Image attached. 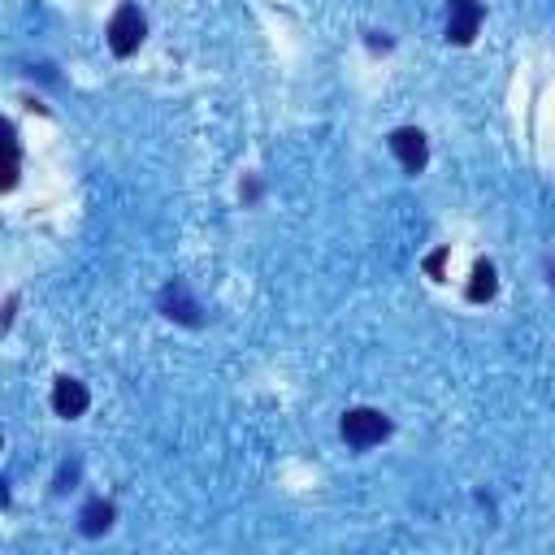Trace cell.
Returning a JSON list of instances; mask_svg holds the SVG:
<instances>
[{"label": "cell", "instance_id": "cell-1", "mask_svg": "<svg viewBox=\"0 0 555 555\" xmlns=\"http://www.w3.org/2000/svg\"><path fill=\"white\" fill-rule=\"evenodd\" d=\"M338 434L351 451H369L382 438H390V416L382 408H347L343 421H338Z\"/></svg>", "mask_w": 555, "mask_h": 555}, {"label": "cell", "instance_id": "cell-2", "mask_svg": "<svg viewBox=\"0 0 555 555\" xmlns=\"http://www.w3.org/2000/svg\"><path fill=\"white\" fill-rule=\"evenodd\" d=\"M143 35H147V17L139 13V4L121 0L117 13L108 17V48H113V56H134Z\"/></svg>", "mask_w": 555, "mask_h": 555}, {"label": "cell", "instance_id": "cell-3", "mask_svg": "<svg viewBox=\"0 0 555 555\" xmlns=\"http://www.w3.org/2000/svg\"><path fill=\"white\" fill-rule=\"evenodd\" d=\"M390 152H395V160L403 165V173H421L425 165H429V143H425V130H416V126H395L390 130Z\"/></svg>", "mask_w": 555, "mask_h": 555}, {"label": "cell", "instance_id": "cell-4", "mask_svg": "<svg viewBox=\"0 0 555 555\" xmlns=\"http://www.w3.org/2000/svg\"><path fill=\"white\" fill-rule=\"evenodd\" d=\"M481 17H486L481 0H447V43L468 48L481 30Z\"/></svg>", "mask_w": 555, "mask_h": 555}, {"label": "cell", "instance_id": "cell-5", "mask_svg": "<svg viewBox=\"0 0 555 555\" xmlns=\"http://www.w3.org/2000/svg\"><path fill=\"white\" fill-rule=\"evenodd\" d=\"M156 304H160V312H165L169 321H178V325H191V330H195V325H204V308L195 304V295H191V291H186V282H178V278L160 286Z\"/></svg>", "mask_w": 555, "mask_h": 555}, {"label": "cell", "instance_id": "cell-6", "mask_svg": "<svg viewBox=\"0 0 555 555\" xmlns=\"http://www.w3.org/2000/svg\"><path fill=\"white\" fill-rule=\"evenodd\" d=\"M87 403H91V395H87V386H82L78 377H56V382H52V412H56V416L74 421V416L87 412Z\"/></svg>", "mask_w": 555, "mask_h": 555}, {"label": "cell", "instance_id": "cell-7", "mask_svg": "<svg viewBox=\"0 0 555 555\" xmlns=\"http://www.w3.org/2000/svg\"><path fill=\"white\" fill-rule=\"evenodd\" d=\"M113 520H117V507H113L108 499H91V503H82V512H78V533H82V538H104V533L113 529Z\"/></svg>", "mask_w": 555, "mask_h": 555}, {"label": "cell", "instance_id": "cell-8", "mask_svg": "<svg viewBox=\"0 0 555 555\" xmlns=\"http://www.w3.org/2000/svg\"><path fill=\"white\" fill-rule=\"evenodd\" d=\"M494 291H499V273H494V264L490 260H477L473 264V282H468V299L473 304H486V299H494Z\"/></svg>", "mask_w": 555, "mask_h": 555}, {"label": "cell", "instance_id": "cell-9", "mask_svg": "<svg viewBox=\"0 0 555 555\" xmlns=\"http://www.w3.org/2000/svg\"><path fill=\"white\" fill-rule=\"evenodd\" d=\"M78 473H82V464H78V460H65V464L56 468V477H52V494H65V490H74Z\"/></svg>", "mask_w": 555, "mask_h": 555}, {"label": "cell", "instance_id": "cell-10", "mask_svg": "<svg viewBox=\"0 0 555 555\" xmlns=\"http://www.w3.org/2000/svg\"><path fill=\"white\" fill-rule=\"evenodd\" d=\"M447 256H451V247H438V251L425 256V273H429L434 282H442V264H447Z\"/></svg>", "mask_w": 555, "mask_h": 555}, {"label": "cell", "instance_id": "cell-11", "mask_svg": "<svg viewBox=\"0 0 555 555\" xmlns=\"http://www.w3.org/2000/svg\"><path fill=\"white\" fill-rule=\"evenodd\" d=\"M546 278H551V286H555V264H551V269H546Z\"/></svg>", "mask_w": 555, "mask_h": 555}]
</instances>
